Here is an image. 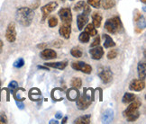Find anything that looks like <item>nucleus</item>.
I'll list each match as a JSON object with an SVG mask.
<instances>
[{
  "label": "nucleus",
  "instance_id": "1",
  "mask_svg": "<svg viewBox=\"0 0 146 124\" xmlns=\"http://www.w3.org/2000/svg\"><path fill=\"white\" fill-rule=\"evenodd\" d=\"M35 13L33 10L29 7H20L15 13V18L19 24L25 27L30 26L33 22Z\"/></svg>",
  "mask_w": 146,
  "mask_h": 124
},
{
  "label": "nucleus",
  "instance_id": "2",
  "mask_svg": "<svg viewBox=\"0 0 146 124\" xmlns=\"http://www.w3.org/2000/svg\"><path fill=\"white\" fill-rule=\"evenodd\" d=\"M95 99V92L92 88H84L81 96L78 98L76 104L78 110L84 111L91 105Z\"/></svg>",
  "mask_w": 146,
  "mask_h": 124
},
{
  "label": "nucleus",
  "instance_id": "3",
  "mask_svg": "<svg viewBox=\"0 0 146 124\" xmlns=\"http://www.w3.org/2000/svg\"><path fill=\"white\" fill-rule=\"evenodd\" d=\"M105 28L109 33H117L120 32L123 29V24L119 16H115L108 19L105 22Z\"/></svg>",
  "mask_w": 146,
  "mask_h": 124
},
{
  "label": "nucleus",
  "instance_id": "4",
  "mask_svg": "<svg viewBox=\"0 0 146 124\" xmlns=\"http://www.w3.org/2000/svg\"><path fill=\"white\" fill-rule=\"evenodd\" d=\"M71 67L73 69H75L77 71H80L84 74L89 75L92 72V67L90 65H88L83 61H78V62H73L71 64Z\"/></svg>",
  "mask_w": 146,
  "mask_h": 124
},
{
  "label": "nucleus",
  "instance_id": "5",
  "mask_svg": "<svg viewBox=\"0 0 146 124\" xmlns=\"http://www.w3.org/2000/svg\"><path fill=\"white\" fill-rule=\"evenodd\" d=\"M58 15L60 16V20L64 24H71L72 22V14L70 7H63L59 10Z\"/></svg>",
  "mask_w": 146,
  "mask_h": 124
},
{
  "label": "nucleus",
  "instance_id": "6",
  "mask_svg": "<svg viewBox=\"0 0 146 124\" xmlns=\"http://www.w3.org/2000/svg\"><path fill=\"white\" fill-rule=\"evenodd\" d=\"M5 39L10 43H13L16 40V30L15 22H10L7 25V31H5Z\"/></svg>",
  "mask_w": 146,
  "mask_h": 124
},
{
  "label": "nucleus",
  "instance_id": "7",
  "mask_svg": "<svg viewBox=\"0 0 146 124\" xmlns=\"http://www.w3.org/2000/svg\"><path fill=\"white\" fill-rule=\"evenodd\" d=\"M58 7V4L56 3V2H50L48 4H46L45 5H43V7H41V11H42V21L44 22L46 20V18L48 17V15L53 12V11L57 8Z\"/></svg>",
  "mask_w": 146,
  "mask_h": 124
},
{
  "label": "nucleus",
  "instance_id": "8",
  "mask_svg": "<svg viewBox=\"0 0 146 124\" xmlns=\"http://www.w3.org/2000/svg\"><path fill=\"white\" fill-rule=\"evenodd\" d=\"M73 10H74L75 12H80V11H82V14H85L87 15H89V14L91 13L90 7H89L88 5H87V3L85 1H80V2H78L74 5V7H73Z\"/></svg>",
  "mask_w": 146,
  "mask_h": 124
},
{
  "label": "nucleus",
  "instance_id": "9",
  "mask_svg": "<svg viewBox=\"0 0 146 124\" xmlns=\"http://www.w3.org/2000/svg\"><path fill=\"white\" fill-rule=\"evenodd\" d=\"M98 76L104 84H108L113 80V73H112L110 69H102L98 73Z\"/></svg>",
  "mask_w": 146,
  "mask_h": 124
},
{
  "label": "nucleus",
  "instance_id": "10",
  "mask_svg": "<svg viewBox=\"0 0 146 124\" xmlns=\"http://www.w3.org/2000/svg\"><path fill=\"white\" fill-rule=\"evenodd\" d=\"M89 54H90L91 58L95 60H99L102 59L104 56V49L102 47H100L99 45L96 47L90 48L89 49Z\"/></svg>",
  "mask_w": 146,
  "mask_h": 124
},
{
  "label": "nucleus",
  "instance_id": "11",
  "mask_svg": "<svg viewBox=\"0 0 146 124\" xmlns=\"http://www.w3.org/2000/svg\"><path fill=\"white\" fill-rule=\"evenodd\" d=\"M144 87H145L144 80H141V79H133L131 81L130 84H129V89L135 92L142 91V90L144 89Z\"/></svg>",
  "mask_w": 146,
  "mask_h": 124
},
{
  "label": "nucleus",
  "instance_id": "12",
  "mask_svg": "<svg viewBox=\"0 0 146 124\" xmlns=\"http://www.w3.org/2000/svg\"><path fill=\"white\" fill-rule=\"evenodd\" d=\"M40 57H41V59H42L44 60H50V59L57 58V53H56L55 50H53L52 49L45 48V49H43L42 51H41Z\"/></svg>",
  "mask_w": 146,
  "mask_h": 124
},
{
  "label": "nucleus",
  "instance_id": "13",
  "mask_svg": "<svg viewBox=\"0 0 146 124\" xmlns=\"http://www.w3.org/2000/svg\"><path fill=\"white\" fill-rule=\"evenodd\" d=\"M141 105H142L141 101L134 99L133 102H131V104H129V106L125 109V111H123V115L127 116L128 114H130V113H132V112L137 111L140 108V107H141Z\"/></svg>",
  "mask_w": 146,
  "mask_h": 124
},
{
  "label": "nucleus",
  "instance_id": "14",
  "mask_svg": "<svg viewBox=\"0 0 146 124\" xmlns=\"http://www.w3.org/2000/svg\"><path fill=\"white\" fill-rule=\"evenodd\" d=\"M70 32H71V25L70 24H61L60 29H59V33L61 37H63L66 40H68L70 37Z\"/></svg>",
  "mask_w": 146,
  "mask_h": 124
},
{
  "label": "nucleus",
  "instance_id": "15",
  "mask_svg": "<svg viewBox=\"0 0 146 124\" xmlns=\"http://www.w3.org/2000/svg\"><path fill=\"white\" fill-rule=\"evenodd\" d=\"M80 96V94L78 88L71 87L67 90V92H66V97L68 98V100L71 101V102H76Z\"/></svg>",
  "mask_w": 146,
  "mask_h": 124
},
{
  "label": "nucleus",
  "instance_id": "16",
  "mask_svg": "<svg viewBox=\"0 0 146 124\" xmlns=\"http://www.w3.org/2000/svg\"><path fill=\"white\" fill-rule=\"evenodd\" d=\"M28 97L31 101H35V102H38L41 100L42 97V92L40 89H38L36 87L30 89L29 93H28Z\"/></svg>",
  "mask_w": 146,
  "mask_h": 124
},
{
  "label": "nucleus",
  "instance_id": "17",
  "mask_svg": "<svg viewBox=\"0 0 146 124\" xmlns=\"http://www.w3.org/2000/svg\"><path fill=\"white\" fill-rule=\"evenodd\" d=\"M88 15L82 14V13L78 15L77 17V25H78V30L80 31L83 30V28L88 24Z\"/></svg>",
  "mask_w": 146,
  "mask_h": 124
},
{
  "label": "nucleus",
  "instance_id": "18",
  "mask_svg": "<svg viewBox=\"0 0 146 124\" xmlns=\"http://www.w3.org/2000/svg\"><path fill=\"white\" fill-rule=\"evenodd\" d=\"M48 67H52V69H57L60 70H63L65 67L68 66L67 61H59V62H47L44 64Z\"/></svg>",
  "mask_w": 146,
  "mask_h": 124
},
{
  "label": "nucleus",
  "instance_id": "19",
  "mask_svg": "<svg viewBox=\"0 0 146 124\" xmlns=\"http://www.w3.org/2000/svg\"><path fill=\"white\" fill-rule=\"evenodd\" d=\"M114 120V111L112 109H108L103 113L101 121L103 123H111Z\"/></svg>",
  "mask_w": 146,
  "mask_h": 124
},
{
  "label": "nucleus",
  "instance_id": "20",
  "mask_svg": "<svg viewBox=\"0 0 146 124\" xmlns=\"http://www.w3.org/2000/svg\"><path fill=\"white\" fill-rule=\"evenodd\" d=\"M137 70H138V76H139V79L144 80L145 79V76H146V66L144 62L140 61L137 66Z\"/></svg>",
  "mask_w": 146,
  "mask_h": 124
},
{
  "label": "nucleus",
  "instance_id": "21",
  "mask_svg": "<svg viewBox=\"0 0 146 124\" xmlns=\"http://www.w3.org/2000/svg\"><path fill=\"white\" fill-rule=\"evenodd\" d=\"M62 89L59 88V87H56L54 88L52 91V98L54 101H62L63 100V95H62Z\"/></svg>",
  "mask_w": 146,
  "mask_h": 124
},
{
  "label": "nucleus",
  "instance_id": "22",
  "mask_svg": "<svg viewBox=\"0 0 146 124\" xmlns=\"http://www.w3.org/2000/svg\"><path fill=\"white\" fill-rule=\"evenodd\" d=\"M100 1V7L103 9L108 10L113 8L115 5V0H99Z\"/></svg>",
  "mask_w": 146,
  "mask_h": 124
},
{
  "label": "nucleus",
  "instance_id": "23",
  "mask_svg": "<svg viewBox=\"0 0 146 124\" xmlns=\"http://www.w3.org/2000/svg\"><path fill=\"white\" fill-rule=\"evenodd\" d=\"M101 22H102V15L98 12L93 13V15H92V24L96 28H99L101 25Z\"/></svg>",
  "mask_w": 146,
  "mask_h": 124
},
{
  "label": "nucleus",
  "instance_id": "24",
  "mask_svg": "<svg viewBox=\"0 0 146 124\" xmlns=\"http://www.w3.org/2000/svg\"><path fill=\"white\" fill-rule=\"evenodd\" d=\"M90 120H91V115L88 114V115H83V116L77 118L73 122L77 124H88V123H90Z\"/></svg>",
  "mask_w": 146,
  "mask_h": 124
},
{
  "label": "nucleus",
  "instance_id": "25",
  "mask_svg": "<svg viewBox=\"0 0 146 124\" xmlns=\"http://www.w3.org/2000/svg\"><path fill=\"white\" fill-rule=\"evenodd\" d=\"M145 29V18L142 15L137 21H136V28L135 32H142Z\"/></svg>",
  "mask_w": 146,
  "mask_h": 124
},
{
  "label": "nucleus",
  "instance_id": "26",
  "mask_svg": "<svg viewBox=\"0 0 146 124\" xmlns=\"http://www.w3.org/2000/svg\"><path fill=\"white\" fill-rule=\"evenodd\" d=\"M103 38H104V40H105V42H104V47L106 49L112 48V47H115V43L114 40L109 35L104 34L103 35Z\"/></svg>",
  "mask_w": 146,
  "mask_h": 124
},
{
  "label": "nucleus",
  "instance_id": "27",
  "mask_svg": "<svg viewBox=\"0 0 146 124\" xmlns=\"http://www.w3.org/2000/svg\"><path fill=\"white\" fill-rule=\"evenodd\" d=\"M85 32L88 33L89 36H96L98 34V31L97 28L95 27L92 24H88L86 28H85Z\"/></svg>",
  "mask_w": 146,
  "mask_h": 124
},
{
  "label": "nucleus",
  "instance_id": "28",
  "mask_svg": "<svg viewBox=\"0 0 146 124\" xmlns=\"http://www.w3.org/2000/svg\"><path fill=\"white\" fill-rule=\"evenodd\" d=\"M135 95H134L133 94H131V93H125V94H123V104H130L131 102H133V101L135 99Z\"/></svg>",
  "mask_w": 146,
  "mask_h": 124
},
{
  "label": "nucleus",
  "instance_id": "29",
  "mask_svg": "<svg viewBox=\"0 0 146 124\" xmlns=\"http://www.w3.org/2000/svg\"><path fill=\"white\" fill-rule=\"evenodd\" d=\"M70 84H71V87H75L80 89L82 86V80L80 77H73L71 81H70Z\"/></svg>",
  "mask_w": 146,
  "mask_h": 124
},
{
  "label": "nucleus",
  "instance_id": "30",
  "mask_svg": "<svg viewBox=\"0 0 146 124\" xmlns=\"http://www.w3.org/2000/svg\"><path fill=\"white\" fill-rule=\"evenodd\" d=\"M139 116H140V112H139V111L137 110V111H135L132 112V113L128 114V115L125 116V117H126V119H127V121H128L129 122H133V121H135L138 119V118H139Z\"/></svg>",
  "mask_w": 146,
  "mask_h": 124
},
{
  "label": "nucleus",
  "instance_id": "31",
  "mask_svg": "<svg viewBox=\"0 0 146 124\" xmlns=\"http://www.w3.org/2000/svg\"><path fill=\"white\" fill-rule=\"evenodd\" d=\"M89 40H90V36H89L88 33L86 32L85 31L82 32L80 34V36H78V41L82 43H87L89 42Z\"/></svg>",
  "mask_w": 146,
  "mask_h": 124
},
{
  "label": "nucleus",
  "instance_id": "32",
  "mask_svg": "<svg viewBox=\"0 0 146 124\" xmlns=\"http://www.w3.org/2000/svg\"><path fill=\"white\" fill-rule=\"evenodd\" d=\"M70 54L73 56L74 58H81L82 57V51H81V49L78 48V47H74V48H72L71 50H70Z\"/></svg>",
  "mask_w": 146,
  "mask_h": 124
},
{
  "label": "nucleus",
  "instance_id": "33",
  "mask_svg": "<svg viewBox=\"0 0 146 124\" xmlns=\"http://www.w3.org/2000/svg\"><path fill=\"white\" fill-rule=\"evenodd\" d=\"M8 89L10 90V93L14 94L16 90L18 89V84L16 81H11L8 84Z\"/></svg>",
  "mask_w": 146,
  "mask_h": 124
},
{
  "label": "nucleus",
  "instance_id": "34",
  "mask_svg": "<svg viewBox=\"0 0 146 124\" xmlns=\"http://www.w3.org/2000/svg\"><path fill=\"white\" fill-rule=\"evenodd\" d=\"M13 66L15 67H16V69H21L22 67H24L25 66V59L23 58H19L16 59L15 62H14V64Z\"/></svg>",
  "mask_w": 146,
  "mask_h": 124
},
{
  "label": "nucleus",
  "instance_id": "35",
  "mask_svg": "<svg viewBox=\"0 0 146 124\" xmlns=\"http://www.w3.org/2000/svg\"><path fill=\"white\" fill-rule=\"evenodd\" d=\"M48 24L50 28H53L55 26H57L58 24V19L55 17V16H52L48 20Z\"/></svg>",
  "mask_w": 146,
  "mask_h": 124
},
{
  "label": "nucleus",
  "instance_id": "36",
  "mask_svg": "<svg viewBox=\"0 0 146 124\" xmlns=\"http://www.w3.org/2000/svg\"><path fill=\"white\" fill-rule=\"evenodd\" d=\"M117 54H118V52H117L116 49H111L108 51V59H114L117 57Z\"/></svg>",
  "mask_w": 146,
  "mask_h": 124
},
{
  "label": "nucleus",
  "instance_id": "37",
  "mask_svg": "<svg viewBox=\"0 0 146 124\" xmlns=\"http://www.w3.org/2000/svg\"><path fill=\"white\" fill-rule=\"evenodd\" d=\"M88 4L91 5L94 8H100V1L99 0H88Z\"/></svg>",
  "mask_w": 146,
  "mask_h": 124
},
{
  "label": "nucleus",
  "instance_id": "38",
  "mask_svg": "<svg viewBox=\"0 0 146 124\" xmlns=\"http://www.w3.org/2000/svg\"><path fill=\"white\" fill-rule=\"evenodd\" d=\"M5 123H7V117L4 111H1L0 112V124H5Z\"/></svg>",
  "mask_w": 146,
  "mask_h": 124
},
{
  "label": "nucleus",
  "instance_id": "39",
  "mask_svg": "<svg viewBox=\"0 0 146 124\" xmlns=\"http://www.w3.org/2000/svg\"><path fill=\"white\" fill-rule=\"evenodd\" d=\"M100 44V37L97 34V37L94 39L93 42L90 44V48H93V47H96V46H98Z\"/></svg>",
  "mask_w": 146,
  "mask_h": 124
},
{
  "label": "nucleus",
  "instance_id": "40",
  "mask_svg": "<svg viewBox=\"0 0 146 124\" xmlns=\"http://www.w3.org/2000/svg\"><path fill=\"white\" fill-rule=\"evenodd\" d=\"M141 16H142V14L139 12V10H137V9L134 10V17H133L134 22H136L140 17H141Z\"/></svg>",
  "mask_w": 146,
  "mask_h": 124
},
{
  "label": "nucleus",
  "instance_id": "41",
  "mask_svg": "<svg viewBox=\"0 0 146 124\" xmlns=\"http://www.w3.org/2000/svg\"><path fill=\"white\" fill-rule=\"evenodd\" d=\"M15 103H16V105H17V107L20 110H23L25 108V104L23 103V101H15Z\"/></svg>",
  "mask_w": 146,
  "mask_h": 124
},
{
  "label": "nucleus",
  "instance_id": "42",
  "mask_svg": "<svg viewBox=\"0 0 146 124\" xmlns=\"http://www.w3.org/2000/svg\"><path fill=\"white\" fill-rule=\"evenodd\" d=\"M61 45H62V42L60 41H56L53 43V46H55V48H60Z\"/></svg>",
  "mask_w": 146,
  "mask_h": 124
},
{
  "label": "nucleus",
  "instance_id": "43",
  "mask_svg": "<svg viewBox=\"0 0 146 124\" xmlns=\"http://www.w3.org/2000/svg\"><path fill=\"white\" fill-rule=\"evenodd\" d=\"M47 46V44L46 43H41V44H38L37 45V48L39 49H45Z\"/></svg>",
  "mask_w": 146,
  "mask_h": 124
},
{
  "label": "nucleus",
  "instance_id": "44",
  "mask_svg": "<svg viewBox=\"0 0 146 124\" xmlns=\"http://www.w3.org/2000/svg\"><path fill=\"white\" fill-rule=\"evenodd\" d=\"M62 113H61L60 111H57L56 112V114H55V117H56V119H61L62 118Z\"/></svg>",
  "mask_w": 146,
  "mask_h": 124
},
{
  "label": "nucleus",
  "instance_id": "45",
  "mask_svg": "<svg viewBox=\"0 0 146 124\" xmlns=\"http://www.w3.org/2000/svg\"><path fill=\"white\" fill-rule=\"evenodd\" d=\"M39 5H40V0H36V3H35V4H33V9H36V8L39 7Z\"/></svg>",
  "mask_w": 146,
  "mask_h": 124
},
{
  "label": "nucleus",
  "instance_id": "46",
  "mask_svg": "<svg viewBox=\"0 0 146 124\" xmlns=\"http://www.w3.org/2000/svg\"><path fill=\"white\" fill-rule=\"evenodd\" d=\"M3 47H4V42L2 40H0V54H1L3 51Z\"/></svg>",
  "mask_w": 146,
  "mask_h": 124
},
{
  "label": "nucleus",
  "instance_id": "47",
  "mask_svg": "<svg viewBox=\"0 0 146 124\" xmlns=\"http://www.w3.org/2000/svg\"><path fill=\"white\" fill-rule=\"evenodd\" d=\"M37 69H45V70H49V69H48V67H43V66H38L37 67Z\"/></svg>",
  "mask_w": 146,
  "mask_h": 124
},
{
  "label": "nucleus",
  "instance_id": "48",
  "mask_svg": "<svg viewBox=\"0 0 146 124\" xmlns=\"http://www.w3.org/2000/svg\"><path fill=\"white\" fill-rule=\"evenodd\" d=\"M61 119H62V118H61ZM67 121H68V117L65 116V117L63 118V119H62V121H61V123L64 124V123H66V122H67Z\"/></svg>",
  "mask_w": 146,
  "mask_h": 124
},
{
  "label": "nucleus",
  "instance_id": "49",
  "mask_svg": "<svg viewBox=\"0 0 146 124\" xmlns=\"http://www.w3.org/2000/svg\"><path fill=\"white\" fill-rule=\"evenodd\" d=\"M49 123H50V124H53V123H55V124H58L59 122H58L57 121H55V120H50Z\"/></svg>",
  "mask_w": 146,
  "mask_h": 124
},
{
  "label": "nucleus",
  "instance_id": "50",
  "mask_svg": "<svg viewBox=\"0 0 146 124\" xmlns=\"http://www.w3.org/2000/svg\"><path fill=\"white\" fill-rule=\"evenodd\" d=\"M141 2H143V4H145L146 3V0H141Z\"/></svg>",
  "mask_w": 146,
  "mask_h": 124
},
{
  "label": "nucleus",
  "instance_id": "51",
  "mask_svg": "<svg viewBox=\"0 0 146 124\" xmlns=\"http://www.w3.org/2000/svg\"><path fill=\"white\" fill-rule=\"evenodd\" d=\"M0 86H1V81H0Z\"/></svg>",
  "mask_w": 146,
  "mask_h": 124
},
{
  "label": "nucleus",
  "instance_id": "52",
  "mask_svg": "<svg viewBox=\"0 0 146 124\" xmlns=\"http://www.w3.org/2000/svg\"><path fill=\"white\" fill-rule=\"evenodd\" d=\"M61 1H64V0H61Z\"/></svg>",
  "mask_w": 146,
  "mask_h": 124
},
{
  "label": "nucleus",
  "instance_id": "53",
  "mask_svg": "<svg viewBox=\"0 0 146 124\" xmlns=\"http://www.w3.org/2000/svg\"><path fill=\"white\" fill-rule=\"evenodd\" d=\"M70 1H73V0H70Z\"/></svg>",
  "mask_w": 146,
  "mask_h": 124
}]
</instances>
